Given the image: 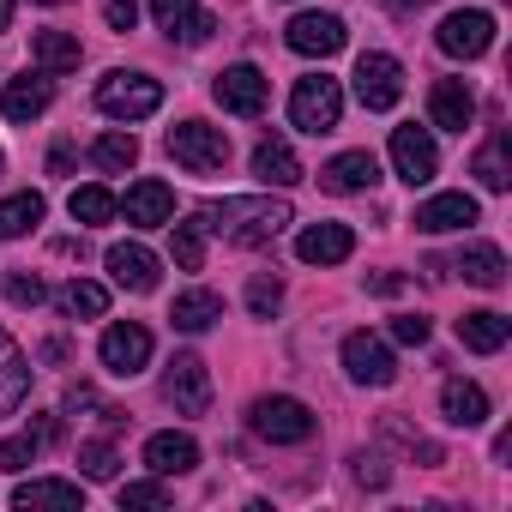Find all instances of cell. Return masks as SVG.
<instances>
[{
  "label": "cell",
  "mask_w": 512,
  "mask_h": 512,
  "mask_svg": "<svg viewBox=\"0 0 512 512\" xmlns=\"http://www.w3.org/2000/svg\"><path fill=\"white\" fill-rule=\"evenodd\" d=\"M121 506H169V488L163 482H127L121 488Z\"/></svg>",
  "instance_id": "cell-41"
},
{
  "label": "cell",
  "mask_w": 512,
  "mask_h": 512,
  "mask_svg": "<svg viewBox=\"0 0 512 512\" xmlns=\"http://www.w3.org/2000/svg\"><path fill=\"white\" fill-rule=\"evenodd\" d=\"M344 368H350V380H362V386H392V374H398L392 350H386L374 332H350V338H344Z\"/></svg>",
  "instance_id": "cell-12"
},
{
  "label": "cell",
  "mask_w": 512,
  "mask_h": 512,
  "mask_svg": "<svg viewBox=\"0 0 512 512\" xmlns=\"http://www.w3.org/2000/svg\"><path fill=\"white\" fill-rule=\"evenodd\" d=\"M97 109L115 115V121H145V115L163 109V85L145 79V73H109L97 85Z\"/></svg>",
  "instance_id": "cell-4"
},
{
  "label": "cell",
  "mask_w": 512,
  "mask_h": 512,
  "mask_svg": "<svg viewBox=\"0 0 512 512\" xmlns=\"http://www.w3.org/2000/svg\"><path fill=\"white\" fill-rule=\"evenodd\" d=\"M25 392H31V368H25L19 344L0 332V416H13V410L25 404Z\"/></svg>",
  "instance_id": "cell-25"
},
{
  "label": "cell",
  "mask_w": 512,
  "mask_h": 512,
  "mask_svg": "<svg viewBox=\"0 0 512 512\" xmlns=\"http://www.w3.org/2000/svg\"><path fill=\"white\" fill-rule=\"evenodd\" d=\"M392 169H398V181H410V187H428L434 181V169H440V151H434V139H428V127H392Z\"/></svg>",
  "instance_id": "cell-7"
},
{
  "label": "cell",
  "mask_w": 512,
  "mask_h": 512,
  "mask_svg": "<svg viewBox=\"0 0 512 512\" xmlns=\"http://www.w3.org/2000/svg\"><path fill=\"white\" fill-rule=\"evenodd\" d=\"M452 272H464V284H476V290H500L506 284V260H500V247H488V241L464 247L452 260Z\"/></svg>",
  "instance_id": "cell-26"
},
{
  "label": "cell",
  "mask_w": 512,
  "mask_h": 512,
  "mask_svg": "<svg viewBox=\"0 0 512 512\" xmlns=\"http://www.w3.org/2000/svg\"><path fill=\"white\" fill-rule=\"evenodd\" d=\"M49 169L67 175V169H73V145H55V151H49Z\"/></svg>",
  "instance_id": "cell-44"
},
{
  "label": "cell",
  "mask_w": 512,
  "mask_h": 512,
  "mask_svg": "<svg viewBox=\"0 0 512 512\" xmlns=\"http://www.w3.org/2000/svg\"><path fill=\"white\" fill-rule=\"evenodd\" d=\"M278 302H284V290H278V278H253V290H247V308H253V314H260V320H266V314H272Z\"/></svg>",
  "instance_id": "cell-40"
},
{
  "label": "cell",
  "mask_w": 512,
  "mask_h": 512,
  "mask_svg": "<svg viewBox=\"0 0 512 512\" xmlns=\"http://www.w3.org/2000/svg\"><path fill=\"white\" fill-rule=\"evenodd\" d=\"M163 398L181 410V416H205L211 410V374L199 356H175L169 374H163Z\"/></svg>",
  "instance_id": "cell-10"
},
{
  "label": "cell",
  "mask_w": 512,
  "mask_h": 512,
  "mask_svg": "<svg viewBox=\"0 0 512 512\" xmlns=\"http://www.w3.org/2000/svg\"><path fill=\"white\" fill-rule=\"evenodd\" d=\"M217 235H229V241H241V247H266L272 235H284L290 223H296V211L284 205V199H223V205H211V217H205Z\"/></svg>",
  "instance_id": "cell-1"
},
{
  "label": "cell",
  "mask_w": 512,
  "mask_h": 512,
  "mask_svg": "<svg viewBox=\"0 0 512 512\" xmlns=\"http://www.w3.org/2000/svg\"><path fill=\"white\" fill-rule=\"evenodd\" d=\"M43 193H13V199H0V241H13V235H25V229H37L43 223Z\"/></svg>",
  "instance_id": "cell-31"
},
{
  "label": "cell",
  "mask_w": 512,
  "mask_h": 512,
  "mask_svg": "<svg viewBox=\"0 0 512 512\" xmlns=\"http://www.w3.org/2000/svg\"><path fill=\"white\" fill-rule=\"evenodd\" d=\"M157 31H169V43H205L217 31V19L199 7V0H151Z\"/></svg>",
  "instance_id": "cell-14"
},
{
  "label": "cell",
  "mask_w": 512,
  "mask_h": 512,
  "mask_svg": "<svg viewBox=\"0 0 512 512\" xmlns=\"http://www.w3.org/2000/svg\"><path fill=\"white\" fill-rule=\"evenodd\" d=\"M506 338H512V326H506V314H494V308H476V314H464V320H458V344H464V350H476V356L506 350Z\"/></svg>",
  "instance_id": "cell-21"
},
{
  "label": "cell",
  "mask_w": 512,
  "mask_h": 512,
  "mask_svg": "<svg viewBox=\"0 0 512 512\" xmlns=\"http://www.w3.org/2000/svg\"><path fill=\"white\" fill-rule=\"evenodd\" d=\"M43 7H61V0H43Z\"/></svg>",
  "instance_id": "cell-47"
},
{
  "label": "cell",
  "mask_w": 512,
  "mask_h": 512,
  "mask_svg": "<svg viewBox=\"0 0 512 512\" xmlns=\"http://www.w3.org/2000/svg\"><path fill=\"white\" fill-rule=\"evenodd\" d=\"M338 115H344V91H338V79H326V73H314V79H302L296 85V97H290V121L302 127V133H332L338 127Z\"/></svg>",
  "instance_id": "cell-5"
},
{
  "label": "cell",
  "mask_w": 512,
  "mask_h": 512,
  "mask_svg": "<svg viewBox=\"0 0 512 512\" xmlns=\"http://www.w3.org/2000/svg\"><path fill=\"white\" fill-rule=\"evenodd\" d=\"M386 7L392 13H410V7H428V0H386Z\"/></svg>",
  "instance_id": "cell-45"
},
{
  "label": "cell",
  "mask_w": 512,
  "mask_h": 512,
  "mask_svg": "<svg viewBox=\"0 0 512 512\" xmlns=\"http://www.w3.org/2000/svg\"><path fill=\"white\" fill-rule=\"evenodd\" d=\"M247 428L260 440H272V446H302V440H314L320 422H314V410L302 398H253Z\"/></svg>",
  "instance_id": "cell-2"
},
{
  "label": "cell",
  "mask_w": 512,
  "mask_h": 512,
  "mask_svg": "<svg viewBox=\"0 0 512 512\" xmlns=\"http://www.w3.org/2000/svg\"><path fill=\"white\" fill-rule=\"evenodd\" d=\"M169 320H175L181 332H205V326L223 320V296H217V290H187V296H175Z\"/></svg>",
  "instance_id": "cell-27"
},
{
  "label": "cell",
  "mask_w": 512,
  "mask_h": 512,
  "mask_svg": "<svg viewBox=\"0 0 512 512\" xmlns=\"http://www.w3.org/2000/svg\"><path fill=\"white\" fill-rule=\"evenodd\" d=\"M284 43L296 49V55H338L344 49V19L338 13H302V19H290V31H284Z\"/></svg>",
  "instance_id": "cell-15"
},
{
  "label": "cell",
  "mask_w": 512,
  "mask_h": 512,
  "mask_svg": "<svg viewBox=\"0 0 512 512\" xmlns=\"http://www.w3.org/2000/svg\"><path fill=\"white\" fill-rule=\"evenodd\" d=\"M43 296H49V290H43L37 272H13V278H7V302H13V308H37Z\"/></svg>",
  "instance_id": "cell-39"
},
{
  "label": "cell",
  "mask_w": 512,
  "mask_h": 512,
  "mask_svg": "<svg viewBox=\"0 0 512 512\" xmlns=\"http://www.w3.org/2000/svg\"><path fill=\"white\" fill-rule=\"evenodd\" d=\"M253 175H260L266 187H296L302 163H296V151L284 139H260V145H253Z\"/></svg>",
  "instance_id": "cell-24"
},
{
  "label": "cell",
  "mask_w": 512,
  "mask_h": 512,
  "mask_svg": "<svg viewBox=\"0 0 512 512\" xmlns=\"http://www.w3.org/2000/svg\"><path fill=\"white\" fill-rule=\"evenodd\" d=\"M506 145H512V139H506V127H500V133H494V139L476 151V163H470V169H476V181H482L488 193H506V187H512V163H506Z\"/></svg>",
  "instance_id": "cell-30"
},
{
  "label": "cell",
  "mask_w": 512,
  "mask_h": 512,
  "mask_svg": "<svg viewBox=\"0 0 512 512\" xmlns=\"http://www.w3.org/2000/svg\"><path fill=\"white\" fill-rule=\"evenodd\" d=\"M470 115H476L470 85H464V79H434V91H428V121H434V127H446V133H464V127H470Z\"/></svg>",
  "instance_id": "cell-17"
},
{
  "label": "cell",
  "mask_w": 512,
  "mask_h": 512,
  "mask_svg": "<svg viewBox=\"0 0 512 512\" xmlns=\"http://www.w3.org/2000/svg\"><path fill=\"white\" fill-rule=\"evenodd\" d=\"M169 247H175V266H181V272H199V266H205V217H181Z\"/></svg>",
  "instance_id": "cell-35"
},
{
  "label": "cell",
  "mask_w": 512,
  "mask_h": 512,
  "mask_svg": "<svg viewBox=\"0 0 512 512\" xmlns=\"http://www.w3.org/2000/svg\"><path fill=\"white\" fill-rule=\"evenodd\" d=\"M55 308H61L67 320H103V308H109V290H103V284H79V278H73V284L55 296Z\"/></svg>",
  "instance_id": "cell-33"
},
{
  "label": "cell",
  "mask_w": 512,
  "mask_h": 512,
  "mask_svg": "<svg viewBox=\"0 0 512 512\" xmlns=\"http://www.w3.org/2000/svg\"><path fill=\"white\" fill-rule=\"evenodd\" d=\"M67 211H73L79 223H109V217L121 211V199H115L109 187H79V193L67 199Z\"/></svg>",
  "instance_id": "cell-36"
},
{
  "label": "cell",
  "mask_w": 512,
  "mask_h": 512,
  "mask_svg": "<svg viewBox=\"0 0 512 512\" xmlns=\"http://www.w3.org/2000/svg\"><path fill=\"white\" fill-rule=\"evenodd\" d=\"M13 506H85V488L79 482H19L13 488Z\"/></svg>",
  "instance_id": "cell-32"
},
{
  "label": "cell",
  "mask_w": 512,
  "mask_h": 512,
  "mask_svg": "<svg viewBox=\"0 0 512 512\" xmlns=\"http://www.w3.org/2000/svg\"><path fill=\"white\" fill-rule=\"evenodd\" d=\"M103 19H109L115 31H133V25H139V0H109Z\"/></svg>",
  "instance_id": "cell-43"
},
{
  "label": "cell",
  "mask_w": 512,
  "mask_h": 512,
  "mask_svg": "<svg viewBox=\"0 0 512 512\" xmlns=\"http://www.w3.org/2000/svg\"><path fill=\"white\" fill-rule=\"evenodd\" d=\"M350 247H356V235L344 223H308L302 241H296V253L308 266H338V260H350Z\"/></svg>",
  "instance_id": "cell-18"
},
{
  "label": "cell",
  "mask_w": 512,
  "mask_h": 512,
  "mask_svg": "<svg viewBox=\"0 0 512 512\" xmlns=\"http://www.w3.org/2000/svg\"><path fill=\"white\" fill-rule=\"evenodd\" d=\"M169 157L187 169V175H217L223 163H229V133L223 127H205V121H181V127H169Z\"/></svg>",
  "instance_id": "cell-3"
},
{
  "label": "cell",
  "mask_w": 512,
  "mask_h": 512,
  "mask_svg": "<svg viewBox=\"0 0 512 512\" xmlns=\"http://www.w3.org/2000/svg\"><path fill=\"white\" fill-rule=\"evenodd\" d=\"M356 97H362V109H392V103L404 97V67H398L392 55L368 49V55L356 61Z\"/></svg>",
  "instance_id": "cell-9"
},
{
  "label": "cell",
  "mask_w": 512,
  "mask_h": 512,
  "mask_svg": "<svg viewBox=\"0 0 512 512\" xmlns=\"http://www.w3.org/2000/svg\"><path fill=\"white\" fill-rule=\"evenodd\" d=\"M428 332H434V326H428L422 314H398V320H392V338H398V344H428Z\"/></svg>",
  "instance_id": "cell-42"
},
{
  "label": "cell",
  "mask_w": 512,
  "mask_h": 512,
  "mask_svg": "<svg viewBox=\"0 0 512 512\" xmlns=\"http://www.w3.org/2000/svg\"><path fill=\"white\" fill-rule=\"evenodd\" d=\"M109 272H115V284H121V290H133V296H151V290H157V278H163L157 253H151V247H139V241H115V247H109Z\"/></svg>",
  "instance_id": "cell-13"
},
{
  "label": "cell",
  "mask_w": 512,
  "mask_h": 512,
  "mask_svg": "<svg viewBox=\"0 0 512 512\" xmlns=\"http://www.w3.org/2000/svg\"><path fill=\"white\" fill-rule=\"evenodd\" d=\"M440 410H446V422H452V428H482V422H488V392H482V386H470V380H446Z\"/></svg>",
  "instance_id": "cell-23"
},
{
  "label": "cell",
  "mask_w": 512,
  "mask_h": 512,
  "mask_svg": "<svg viewBox=\"0 0 512 512\" xmlns=\"http://www.w3.org/2000/svg\"><path fill=\"white\" fill-rule=\"evenodd\" d=\"M79 464H85V476H91V482H109V476L121 470V458H115V446H109V440L79 446Z\"/></svg>",
  "instance_id": "cell-37"
},
{
  "label": "cell",
  "mask_w": 512,
  "mask_h": 512,
  "mask_svg": "<svg viewBox=\"0 0 512 512\" xmlns=\"http://www.w3.org/2000/svg\"><path fill=\"white\" fill-rule=\"evenodd\" d=\"M434 43H440L452 61H476V55H488V49H494V13H482V7L446 13V19H440V31H434Z\"/></svg>",
  "instance_id": "cell-6"
},
{
  "label": "cell",
  "mask_w": 512,
  "mask_h": 512,
  "mask_svg": "<svg viewBox=\"0 0 512 512\" xmlns=\"http://www.w3.org/2000/svg\"><path fill=\"white\" fill-rule=\"evenodd\" d=\"M49 109V79H13L0 91V115L7 121H37Z\"/></svg>",
  "instance_id": "cell-28"
},
{
  "label": "cell",
  "mask_w": 512,
  "mask_h": 512,
  "mask_svg": "<svg viewBox=\"0 0 512 512\" xmlns=\"http://www.w3.org/2000/svg\"><path fill=\"white\" fill-rule=\"evenodd\" d=\"M13 25V0H0V31H7Z\"/></svg>",
  "instance_id": "cell-46"
},
{
  "label": "cell",
  "mask_w": 512,
  "mask_h": 512,
  "mask_svg": "<svg viewBox=\"0 0 512 512\" xmlns=\"http://www.w3.org/2000/svg\"><path fill=\"white\" fill-rule=\"evenodd\" d=\"M0 169H7V157H0Z\"/></svg>",
  "instance_id": "cell-48"
},
{
  "label": "cell",
  "mask_w": 512,
  "mask_h": 512,
  "mask_svg": "<svg viewBox=\"0 0 512 512\" xmlns=\"http://www.w3.org/2000/svg\"><path fill=\"white\" fill-rule=\"evenodd\" d=\"M211 91H217V103H223L229 115H260L266 97H272V79H266L260 67H247V61H241V67H223Z\"/></svg>",
  "instance_id": "cell-11"
},
{
  "label": "cell",
  "mask_w": 512,
  "mask_h": 512,
  "mask_svg": "<svg viewBox=\"0 0 512 512\" xmlns=\"http://www.w3.org/2000/svg\"><path fill=\"white\" fill-rule=\"evenodd\" d=\"M31 55H37L43 73H79V43L67 31H37L31 37Z\"/></svg>",
  "instance_id": "cell-29"
},
{
  "label": "cell",
  "mask_w": 512,
  "mask_h": 512,
  "mask_svg": "<svg viewBox=\"0 0 512 512\" xmlns=\"http://www.w3.org/2000/svg\"><path fill=\"white\" fill-rule=\"evenodd\" d=\"M121 211H127V223L157 229V223H169V217H175V193H169L163 181H133V187H127V199H121Z\"/></svg>",
  "instance_id": "cell-20"
},
{
  "label": "cell",
  "mask_w": 512,
  "mask_h": 512,
  "mask_svg": "<svg viewBox=\"0 0 512 512\" xmlns=\"http://www.w3.org/2000/svg\"><path fill=\"white\" fill-rule=\"evenodd\" d=\"M91 163L109 169V175H121V169L139 163V139H133V133H103V139L91 145Z\"/></svg>",
  "instance_id": "cell-34"
},
{
  "label": "cell",
  "mask_w": 512,
  "mask_h": 512,
  "mask_svg": "<svg viewBox=\"0 0 512 512\" xmlns=\"http://www.w3.org/2000/svg\"><path fill=\"white\" fill-rule=\"evenodd\" d=\"M374 181H380L374 151H344V157H332V163L320 169V187H326V193H362V187H374Z\"/></svg>",
  "instance_id": "cell-19"
},
{
  "label": "cell",
  "mask_w": 512,
  "mask_h": 512,
  "mask_svg": "<svg viewBox=\"0 0 512 512\" xmlns=\"http://www.w3.org/2000/svg\"><path fill=\"white\" fill-rule=\"evenodd\" d=\"M37 446H43L37 428H31V434H13V440H0V470H25V464L37 458Z\"/></svg>",
  "instance_id": "cell-38"
},
{
  "label": "cell",
  "mask_w": 512,
  "mask_h": 512,
  "mask_svg": "<svg viewBox=\"0 0 512 512\" xmlns=\"http://www.w3.org/2000/svg\"><path fill=\"white\" fill-rule=\"evenodd\" d=\"M145 464L157 476H187L199 464V446H193V434H151L145 440Z\"/></svg>",
  "instance_id": "cell-22"
},
{
  "label": "cell",
  "mask_w": 512,
  "mask_h": 512,
  "mask_svg": "<svg viewBox=\"0 0 512 512\" xmlns=\"http://www.w3.org/2000/svg\"><path fill=\"white\" fill-rule=\"evenodd\" d=\"M476 217H482V205L470 193H440V199L416 205V229L422 235H452V229H470Z\"/></svg>",
  "instance_id": "cell-16"
},
{
  "label": "cell",
  "mask_w": 512,
  "mask_h": 512,
  "mask_svg": "<svg viewBox=\"0 0 512 512\" xmlns=\"http://www.w3.org/2000/svg\"><path fill=\"white\" fill-rule=\"evenodd\" d=\"M97 356H103V368H109L115 380H133V374L151 362V332H145L139 320H121V326H109V332H103Z\"/></svg>",
  "instance_id": "cell-8"
}]
</instances>
